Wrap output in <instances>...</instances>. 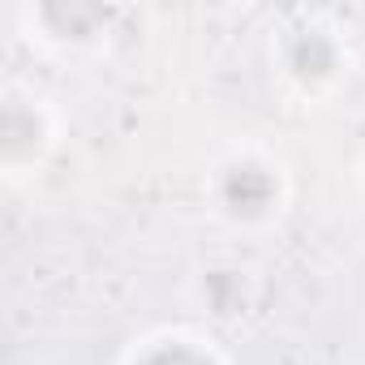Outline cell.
Segmentation results:
<instances>
[{"label": "cell", "mask_w": 365, "mask_h": 365, "mask_svg": "<svg viewBox=\"0 0 365 365\" xmlns=\"http://www.w3.org/2000/svg\"><path fill=\"white\" fill-rule=\"evenodd\" d=\"M52 138H56V125L48 103L35 95L9 91L5 108H0V159H5V168L9 172L39 168L43 155L52 150Z\"/></svg>", "instance_id": "3"}, {"label": "cell", "mask_w": 365, "mask_h": 365, "mask_svg": "<svg viewBox=\"0 0 365 365\" xmlns=\"http://www.w3.org/2000/svg\"><path fill=\"white\" fill-rule=\"evenodd\" d=\"M202 292L215 314H237L245 305V271H207Z\"/></svg>", "instance_id": "6"}, {"label": "cell", "mask_w": 365, "mask_h": 365, "mask_svg": "<svg viewBox=\"0 0 365 365\" xmlns=\"http://www.w3.org/2000/svg\"><path fill=\"white\" fill-rule=\"evenodd\" d=\"M116 9L108 5H86V0H52V5H35L31 22L39 31V39L61 43V48H91L112 31Z\"/></svg>", "instance_id": "4"}, {"label": "cell", "mask_w": 365, "mask_h": 365, "mask_svg": "<svg viewBox=\"0 0 365 365\" xmlns=\"http://www.w3.org/2000/svg\"><path fill=\"white\" fill-rule=\"evenodd\" d=\"M133 365H220V356H215L211 348H202L198 339L172 335V339H159V344L142 348V352L133 356Z\"/></svg>", "instance_id": "5"}, {"label": "cell", "mask_w": 365, "mask_h": 365, "mask_svg": "<svg viewBox=\"0 0 365 365\" xmlns=\"http://www.w3.org/2000/svg\"><path fill=\"white\" fill-rule=\"evenodd\" d=\"M275 65L301 95H327L348 73V43L322 18H297L275 39Z\"/></svg>", "instance_id": "1"}, {"label": "cell", "mask_w": 365, "mask_h": 365, "mask_svg": "<svg viewBox=\"0 0 365 365\" xmlns=\"http://www.w3.org/2000/svg\"><path fill=\"white\" fill-rule=\"evenodd\" d=\"M211 207L237 228H262L284 207V172L262 155H232L211 176Z\"/></svg>", "instance_id": "2"}]
</instances>
